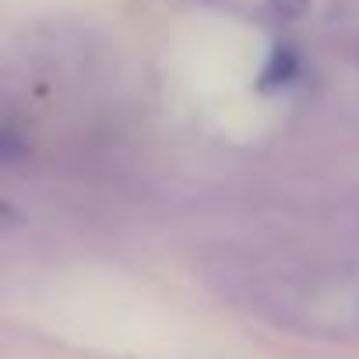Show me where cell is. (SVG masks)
<instances>
[{"instance_id":"cell-2","label":"cell","mask_w":359,"mask_h":359,"mask_svg":"<svg viewBox=\"0 0 359 359\" xmlns=\"http://www.w3.org/2000/svg\"><path fill=\"white\" fill-rule=\"evenodd\" d=\"M271 4H275L278 11H303L306 0H271Z\"/></svg>"},{"instance_id":"cell-1","label":"cell","mask_w":359,"mask_h":359,"mask_svg":"<svg viewBox=\"0 0 359 359\" xmlns=\"http://www.w3.org/2000/svg\"><path fill=\"white\" fill-rule=\"evenodd\" d=\"M296 71H299L296 50L292 46H275L268 64H264V71H261V88H282V85H289L296 78Z\"/></svg>"}]
</instances>
